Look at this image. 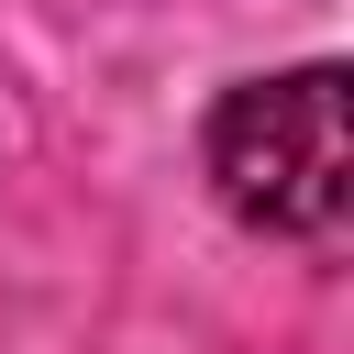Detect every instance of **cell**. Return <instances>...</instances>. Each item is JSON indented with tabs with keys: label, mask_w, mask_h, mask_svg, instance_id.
Returning <instances> with one entry per match:
<instances>
[{
	"label": "cell",
	"mask_w": 354,
	"mask_h": 354,
	"mask_svg": "<svg viewBox=\"0 0 354 354\" xmlns=\"http://www.w3.org/2000/svg\"><path fill=\"white\" fill-rule=\"evenodd\" d=\"M199 166H210V199L243 232H266V243H332L343 199H354L343 66L310 55V66H277V77H232L210 100Z\"/></svg>",
	"instance_id": "obj_1"
}]
</instances>
